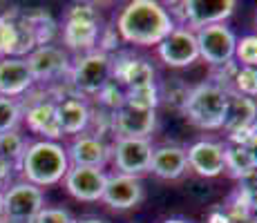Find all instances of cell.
Returning a JSON list of instances; mask_svg holds the SVG:
<instances>
[{"label": "cell", "instance_id": "cell-18", "mask_svg": "<svg viewBox=\"0 0 257 223\" xmlns=\"http://www.w3.org/2000/svg\"><path fill=\"white\" fill-rule=\"evenodd\" d=\"M65 152H67V158H70V165L98 167V170H103L112 156L110 145L87 132L74 136V141L70 143V147H65Z\"/></svg>", "mask_w": 257, "mask_h": 223}, {"label": "cell", "instance_id": "cell-24", "mask_svg": "<svg viewBox=\"0 0 257 223\" xmlns=\"http://www.w3.org/2000/svg\"><path fill=\"white\" fill-rule=\"evenodd\" d=\"M23 18L29 23L34 32V38H36V45L38 47H45V45H52L54 36L58 34V25L56 21L52 18V14L47 9H41V7H34V9H21Z\"/></svg>", "mask_w": 257, "mask_h": 223}, {"label": "cell", "instance_id": "cell-10", "mask_svg": "<svg viewBox=\"0 0 257 223\" xmlns=\"http://www.w3.org/2000/svg\"><path fill=\"white\" fill-rule=\"evenodd\" d=\"M29 72H32L34 83H56L63 76L70 74L72 58L58 45H45V47H36L27 58Z\"/></svg>", "mask_w": 257, "mask_h": 223}, {"label": "cell", "instance_id": "cell-41", "mask_svg": "<svg viewBox=\"0 0 257 223\" xmlns=\"http://www.w3.org/2000/svg\"><path fill=\"white\" fill-rule=\"evenodd\" d=\"M76 223H105V221L96 219V216H90V219H81V221H76Z\"/></svg>", "mask_w": 257, "mask_h": 223}, {"label": "cell", "instance_id": "cell-28", "mask_svg": "<svg viewBox=\"0 0 257 223\" xmlns=\"http://www.w3.org/2000/svg\"><path fill=\"white\" fill-rule=\"evenodd\" d=\"M21 123H23V105H21V101L0 96V134L18 130Z\"/></svg>", "mask_w": 257, "mask_h": 223}, {"label": "cell", "instance_id": "cell-34", "mask_svg": "<svg viewBox=\"0 0 257 223\" xmlns=\"http://www.w3.org/2000/svg\"><path fill=\"white\" fill-rule=\"evenodd\" d=\"M32 223H76L74 216L63 207H43Z\"/></svg>", "mask_w": 257, "mask_h": 223}, {"label": "cell", "instance_id": "cell-25", "mask_svg": "<svg viewBox=\"0 0 257 223\" xmlns=\"http://www.w3.org/2000/svg\"><path fill=\"white\" fill-rule=\"evenodd\" d=\"M157 89H159V103H166L172 110H184L186 98L190 94V85L184 78H168L166 83H157Z\"/></svg>", "mask_w": 257, "mask_h": 223}, {"label": "cell", "instance_id": "cell-33", "mask_svg": "<svg viewBox=\"0 0 257 223\" xmlns=\"http://www.w3.org/2000/svg\"><path fill=\"white\" fill-rule=\"evenodd\" d=\"M118 45H121V36H118L116 27H114V25H103L101 36H98V45H96L98 52L112 56V52L118 49Z\"/></svg>", "mask_w": 257, "mask_h": 223}, {"label": "cell", "instance_id": "cell-43", "mask_svg": "<svg viewBox=\"0 0 257 223\" xmlns=\"http://www.w3.org/2000/svg\"><path fill=\"white\" fill-rule=\"evenodd\" d=\"M164 223H190V221H186V219H166Z\"/></svg>", "mask_w": 257, "mask_h": 223}, {"label": "cell", "instance_id": "cell-39", "mask_svg": "<svg viewBox=\"0 0 257 223\" xmlns=\"http://www.w3.org/2000/svg\"><path fill=\"white\" fill-rule=\"evenodd\" d=\"M250 154H253V158H255V165H257V134H255V138L250 141Z\"/></svg>", "mask_w": 257, "mask_h": 223}, {"label": "cell", "instance_id": "cell-29", "mask_svg": "<svg viewBox=\"0 0 257 223\" xmlns=\"http://www.w3.org/2000/svg\"><path fill=\"white\" fill-rule=\"evenodd\" d=\"M125 105L137 107V110H155L159 107V89L157 85H146L125 92Z\"/></svg>", "mask_w": 257, "mask_h": 223}, {"label": "cell", "instance_id": "cell-1", "mask_svg": "<svg viewBox=\"0 0 257 223\" xmlns=\"http://www.w3.org/2000/svg\"><path fill=\"white\" fill-rule=\"evenodd\" d=\"M114 27L123 43L157 47L175 32L177 25L168 9L157 0H132L118 12Z\"/></svg>", "mask_w": 257, "mask_h": 223}, {"label": "cell", "instance_id": "cell-11", "mask_svg": "<svg viewBox=\"0 0 257 223\" xmlns=\"http://www.w3.org/2000/svg\"><path fill=\"white\" fill-rule=\"evenodd\" d=\"M159 61L170 69H186L199 61V47L192 29L177 27L164 43L157 45Z\"/></svg>", "mask_w": 257, "mask_h": 223}, {"label": "cell", "instance_id": "cell-20", "mask_svg": "<svg viewBox=\"0 0 257 223\" xmlns=\"http://www.w3.org/2000/svg\"><path fill=\"white\" fill-rule=\"evenodd\" d=\"M34 87V78L25 58H3L0 61V96L21 98Z\"/></svg>", "mask_w": 257, "mask_h": 223}, {"label": "cell", "instance_id": "cell-30", "mask_svg": "<svg viewBox=\"0 0 257 223\" xmlns=\"http://www.w3.org/2000/svg\"><path fill=\"white\" fill-rule=\"evenodd\" d=\"M235 63L239 67H253V69H257V34H246V36L237 38Z\"/></svg>", "mask_w": 257, "mask_h": 223}, {"label": "cell", "instance_id": "cell-19", "mask_svg": "<svg viewBox=\"0 0 257 223\" xmlns=\"http://www.w3.org/2000/svg\"><path fill=\"white\" fill-rule=\"evenodd\" d=\"M56 112H58V125H61L63 136H78L90 130V121H92V110L87 105V101L78 94L74 96H65L56 103Z\"/></svg>", "mask_w": 257, "mask_h": 223}, {"label": "cell", "instance_id": "cell-36", "mask_svg": "<svg viewBox=\"0 0 257 223\" xmlns=\"http://www.w3.org/2000/svg\"><path fill=\"white\" fill-rule=\"evenodd\" d=\"M14 170H16V167H12L9 163H5L3 158H0V190L9 187V183H12V178H14Z\"/></svg>", "mask_w": 257, "mask_h": 223}, {"label": "cell", "instance_id": "cell-21", "mask_svg": "<svg viewBox=\"0 0 257 223\" xmlns=\"http://www.w3.org/2000/svg\"><path fill=\"white\" fill-rule=\"evenodd\" d=\"M188 170V156L186 147L179 145H159L152 150L150 158V172L164 181H175L184 176Z\"/></svg>", "mask_w": 257, "mask_h": 223}, {"label": "cell", "instance_id": "cell-22", "mask_svg": "<svg viewBox=\"0 0 257 223\" xmlns=\"http://www.w3.org/2000/svg\"><path fill=\"white\" fill-rule=\"evenodd\" d=\"M257 123V103L253 98H246L237 92H226V112L221 130L226 136L233 132H239L244 127H250Z\"/></svg>", "mask_w": 257, "mask_h": 223}, {"label": "cell", "instance_id": "cell-7", "mask_svg": "<svg viewBox=\"0 0 257 223\" xmlns=\"http://www.w3.org/2000/svg\"><path fill=\"white\" fill-rule=\"evenodd\" d=\"M195 36H197V47H199V58L208 63L210 67H219L235 61L237 36L226 23L201 27L195 32Z\"/></svg>", "mask_w": 257, "mask_h": 223}, {"label": "cell", "instance_id": "cell-32", "mask_svg": "<svg viewBox=\"0 0 257 223\" xmlns=\"http://www.w3.org/2000/svg\"><path fill=\"white\" fill-rule=\"evenodd\" d=\"M96 96H98V105H101L105 112H110V114L121 110V107L125 105V89H123L121 85H116L114 81L107 83V85L103 87Z\"/></svg>", "mask_w": 257, "mask_h": 223}, {"label": "cell", "instance_id": "cell-4", "mask_svg": "<svg viewBox=\"0 0 257 223\" xmlns=\"http://www.w3.org/2000/svg\"><path fill=\"white\" fill-rule=\"evenodd\" d=\"M226 112V89L210 81H204L199 85L190 87V94L186 98V105L181 114L199 130H221Z\"/></svg>", "mask_w": 257, "mask_h": 223}, {"label": "cell", "instance_id": "cell-5", "mask_svg": "<svg viewBox=\"0 0 257 223\" xmlns=\"http://www.w3.org/2000/svg\"><path fill=\"white\" fill-rule=\"evenodd\" d=\"M237 9L235 0H184V3H170V18L177 27L197 29L221 25L226 18H230Z\"/></svg>", "mask_w": 257, "mask_h": 223}, {"label": "cell", "instance_id": "cell-6", "mask_svg": "<svg viewBox=\"0 0 257 223\" xmlns=\"http://www.w3.org/2000/svg\"><path fill=\"white\" fill-rule=\"evenodd\" d=\"M67 81L78 96L94 94L96 96L107 83L112 81V56L94 49L90 54H81L72 61Z\"/></svg>", "mask_w": 257, "mask_h": 223}, {"label": "cell", "instance_id": "cell-14", "mask_svg": "<svg viewBox=\"0 0 257 223\" xmlns=\"http://www.w3.org/2000/svg\"><path fill=\"white\" fill-rule=\"evenodd\" d=\"M67 194L83 203H96L103 199L107 183V172L98 167H76L72 165L63 178Z\"/></svg>", "mask_w": 257, "mask_h": 223}, {"label": "cell", "instance_id": "cell-9", "mask_svg": "<svg viewBox=\"0 0 257 223\" xmlns=\"http://www.w3.org/2000/svg\"><path fill=\"white\" fill-rule=\"evenodd\" d=\"M152 143L150 138H114L110 145L112 163L118 174L137 176L150 172V158H152Z\"/></svg>", "mask_w": 257, "mask_h": 223}, {"label": "cell", "instance_id": "cell-35", "mask_svg": "<svg viewBox=\"0 0 257 223\" xmlns=\"http://www.w3.org/2000/svg\"><path fill=\"white\" fill-rule=\"evenodd\" d=\"M237 190L250 201V205H257V170L253 174L239 178V181H237Z\"/></svg>", "mask_w": 257, "mask_h": 223}, {"label": "cell", "instance_id": "cell-8", "mask_svg": "<svg viewBox=\"0 0 257 223\" xmlns=\"http://www.w3.org/2000/svg\"><path fill=\"white\" fill-rule=\"evenodd\" d=\"M45 207L41 187L27 181H16L5 190V219L9 223H32Z\"/></svg>", "mask_w": 257, "mask_h": 223}, {"label": "cell", "instance_id": "cell-23", "mask_svg": "<svg viewBox=\"0 0 257 223\" xmlns=\"http://www.w3.org/2000/svg\"><path fill=\"white\" fill-rule=\"evenodd\" d=\"M257 170L255 158L250 154L248 145H235V143H226L224 145V172L230 178L239 181V178L253 174Z\"/></svg>", "mask_w": 257, "mask_h": 223}, {"label": "cell", "instance_id": "cell-13", "mask_svg": "<svg viewBox=\"0 0 257 223\" xmlns=\"http://www.w3.org/2000/svg\"><path fill=\"white\" fill-rule=\"evenodd\" d=\"M23 121L27 123L29 132L41 136V141L58 143V138H63L54 98H34L29 105H23Z\"/></svg>", "mask_w": 257, "mask_h": 223}, {"label": "cell", "instance_id": "cell-42", "mask_svg": "<svg viewBox=\"0 0 257 223\" xmlns=\"http://www.w3.org/2000/svg\"><path fill=\"white\" fill-rule=\"evenodd\" d=\"M248 216H250V221H253V223H257V205H253V207H250Z\"/></svg>", "mask_w": 257, "mask_h": 223}, {"label": "cell", "instance_id": "cell-3", "mask_svg": "<svg viewBox=\"0 0 257 223\" xmlns=\"http://www.w3.org/2000/svg\"><path fill=\"white\" fill-rule=\"evenodd\" d=\"M103 29V18L94 5L76 3L65 12V21L61 27V41L65 52L70 54H90L96 49L98 36Z\"/></svg>", "mask_w": 257, "mask_h": 223}, {"label": "cell", "instance_id": "cell-44", "mask_svg": "<svg viewBox=\"0 0 257 223\" xmlns=\"http://www.w3.org/2000/svg\"><path fill=\"white\" fill-rule=\"evenodd\" d=\"M0 223H9V221H7V219H3V221H0Z\"/></svg>", "mask_w": 257, "mask_h": 223}, {"label": "cell", "instance_id": "cell-38", "mask_svg": "<svg viewBox=\"0 0 257 223\" xmlns=\"http://www.w3.org/2000/svg\"><path fill=\"white\" fill-rule=\"evenodd\" d=\"M228 223H253L248 214H228Z\"/></svg>", "mask_w": 257, "mask_h": 223}, {"label": "cell", "instance_id": "cell-26", "mask_svg": "<svg viewBox=\"0 0 257 223\" xmlns=\"http://www.w3.org/2000/svg\"><path fill=\"white\" fill-rule=\"evenodd\" d=\"M16 14L18 9H9V12L0 14V61L14 58V54H16Z\"/></svg>", "mask_w": 257, "mask_h": 223}, {"label": "cell", "instance_id": "cell-15", "mask_svg": "<svg viewBox=\"0 0 257 223\" xmlns=\"http://www.w3.org/2000/svg\"><path fill=\"white\" fill-rule=\"evenodd\" d=\"M157 127L155 110H137L123 105L121 110L112 112V132L116 138H148Z\"/></svg>", "mask_w": 257, "mask_h": 223}, {"label": "cell", "instance_id": "cell-16", "mask_svg": "<svg viewBox=\"0 0 257 223\" xmlns=\"http://www.w3.org/2000/svg\"><path fill=\"white\" fill-rule=\"evenodd\" d=\"M105 205H110L112 210H130L137 207L143 201V183L137 176H127V174H107L105 183V192L103 199Z\"/></svg>", "mask_w": 257, "mask_h": 223}, {"label": "cell", "instance_id": "cell-27", "mask_svg": "<svg viewBox=\"0 0 257 223\" xmlns=\"http://www.w3.org/2000/svg\"><path fill=\"white\" fill-rule=\"evenodd\" d=\"M25 150H27V138L18 130L0 134V158L5 163H9L12 167H18Z\"/></svg>", "mask_w": 257, "mask_h": 223}, {"label": "cell", "instance_id": "cell-17", "mask_svg": "<svg viewBox=\"0 0 257 223\" xmlns=\"http://www.w3.org/2000/svg\"><path fill=\"white\" fill-rule=\"evenodd\" d=\"M188 167L195 172L197 176L215 178L224 174V145L217 141H197L186 150Z\"/></svg>", "mask_w": 257, "mask_h": 223}, {"label": "cell", "instance_id": "cell-12", "mask_svg": "<svg viewBox=\"0 0 257 223\" xmlns=\"http://www.w3.org/2000/svg\"><path fill=\"white\" fill-rule=\"evenodd\" d=\"M112 81L127 92V89L157 85V72L150 65V61L121 52L112 56Z\"/></svg>", "mask_w": 257, "mask_h": 223}, {"label": "cell", "instance_id": "cell-2", "mask_svg": "<svg viewBox=\"0 0 257 223\" xmlns=\"http://www.w3.org/2000/svg\"><path fill=\"white\" fill-rule=\"evenodd\" d=\"M70 158L61 143L56 141H34L27 143V150L18 163L23 181L36 187H52L61 183L70 172Z\"/></svg>", "mask_w": 257, "mask_h": 223}, {"label": "cell", "instance_id": "cell-37", "mask_svg": "<svg viewBox=\"0 0 257 223\" xmlns=\"http://www.w3.org/2000/svg\"><path fill=\"white\" fill-rule=\"evenodd\" d=\"M208 223H228V212L224 210V205H217L210 210Z\"/></svg>", "mask_w": 257, "mask_h": 223}, {"label": "cell", "instance_id": "cell-31", "mask_svg": "<svg viewBox=\"0 0 257 223\" xmlns=\"http://www.w3.org/2000/svg\"><path fill=\"white\" fill-rule=\"evenodd\" d=\"M230 92H237L246 98H257V69L253 67H237Z\"/></svg>", "mask_w": 257, "mask_h": 223}, {"label": "cell", "instance_id": "cell-40", "mask_svg": "<svg viewBox=\"0 0 257 223\" xmlns=\"http://www.w3.org/2000/svg\"><path fill=\"white\" fill-rule=\"evenodd\" d=\"M5 219V190H0V221Z\"/></svg>", "mask_w": 257, "mask_h": 223}]
</instances>
